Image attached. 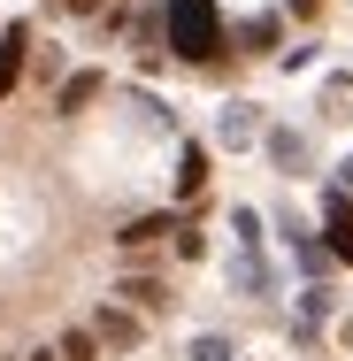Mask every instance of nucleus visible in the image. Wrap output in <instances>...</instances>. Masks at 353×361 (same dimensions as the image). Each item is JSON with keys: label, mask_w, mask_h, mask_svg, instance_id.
<instances>
[{"label": "nucleus", "mask_w": 353, "mask_h": 361, "mask_svg": "<svg viewBox=\"0 0 353 361\" xmlns=\"http://www.w3.org/2000/svg\"><path fill=\"white\" fill-rule=\"evenodd\" d=\"M123 307H131V315H154V307H169V285H161V277H123Z\"/></svg>", "instance_id": "0eeeda50"}, {"label": "nucleus", "mask_w": 353, "mask_h": 361, "mask_svg": "<svg viewBox=\"0 0 353 361\" xmlns=\"http://www.w3.org/2000/svg\"><path fill=\"white\" fill-rule=\"evenodd\" d=\"M100 92H108V77H100V70H77L70 85H62V100H54V116H85Z\"/></svg>", "instance_id": "39448f33"}, {"label": "nucleus", "mask_w": 353, "mask_h": 361, "mask_svg": "<svg viewBox=\"0 0 353 361\" xmlns=\"http://www.w3.org/2000/svg\"><path fill=\"white\" fill-rule=\"evenodd\" d=\"M299 315H307V331H315V323L330 315V292H323V285H307V292H299Z\"/></svg>", "instance_id": "dca6fc26"}, {"label": "nucleus", "mask_w": 353, "mask_h": 361, "mask_svg": "<svg viewBox=\"0 0 353 361\" xmlns=\"http://www.w3.org/2000/svg\"><path fill=\"white\" fill-rule=\"evenodd\" d=\"M215 139H223V146L261 139V108H254V100H223V108H215Z\"/></svg>", "instance_id": "f03ea898"}, {"label": "nucleus", "mask_w": 353, "mask_h": 361, "mask_svg": "<svg viewBox=\"0 0 353 361\" xmlns=\"http://www.w3.org/2000/svg\"><path fill=\"white\" fill-rule=\"evenodd\" d=\"M23 31H0V92H16V70H23Z\"/></svg>", "instance_id": "9b49d317"}, {"label": "nucleus", "mask_w": 353, "mask_h": 361, "mask_svg": "<svg viewBox=\"0 0 353 361\" xmlns=\"http://www.w3.org/2000/svg\"><path fill=\"white\" fill-rule=\"evenodd\" d=\"M200 177H208V154H200V146H185V169H177V192H200Z\"/></svg>", "instance_id": "4468645a"}, {"label": "nucleus", "mask_w": 353, "mask_h": 361, "mask_svg": "<svg viewBox=\"0 0 353 361\" xmlns=\"http://www.w3.org/2000/svg\"><path fill=\"white\" fill-rule=\"evenodd\" d=\"M338 192H346V200H353V154H346V161H338Z\"/></svg>", "instance_id": "a211bd4d"}, {"label": "nucleus", "mask_w": 353, "mask_h": 361, "mask_svg": "<svg viewBox=\"0 0 353 361\" xmlns=\"http://www.w3.org/2000/svg\"><path fill=\"white\" fill-rule=\"evenodd\" d=\"M230 231H238V254L261 246V216H254V208H230Z\"/></svg>", "instance_id": "ddd939ff"}, {"label": "nucleus", "mask_w": 353, "mask_h": 361, "mask_svg": "<svg viewBox=\"0 0 353 361\" xmlns=\"http://www.w3.org/2000/svg\"><path fill=\"white\" fill-rule=\"evenodd\" d=\"M31 361H54V346H39V354H31Z\"/></svg>", "instance_id": "aec40b11"}, {"label": "nucleus", "mask_w": 353, "mask_h": 361, "mask_svg": "<svg viewBox=\"0 0 353 361\" xmlns=\"http://www.w3.org/2000/svg\"><path fill=\"white\" fill-rule=\"evenodd\" d=\"M92 338L116 346V354H131V346H139V315H131V307H100V315H92Z\"/></svg>", "instance_id": "7ed1b4c3"}, {"label": "nucleus", "mask_w": 353, "mask_h": 361, "mask_svg": "<svg viewBox=\"0 0 353 361\" xmlns=\"http://www.w3.org/2000/svg\"><path fill=\"white\" fill-rule=\"evenodd\" d=\"M292 254H299V269H307V277H323V269H330V246H315V238H292Z\"/></svg>", "instance_id": "2eb2a0df"}, {"label": "nucleus", "mask_w": 353, "mask_h": 361, "mask_svg": "<svg viewBox=\"0 0 353 361\" xmlns=\"http://www.w3.org/2000/svg\"><path fill=\"white\" fill-rule=\"evenodd\" d=\"M323 116H330V123L353 116V77H330V85H323Z\"/></svg>", "instance_id": "9d476101"}, {"label": "nucleus", "mask_w": 353, "mask_h": 361, "mask_svg": "<svg viewBox=\"0 0 353 361\" xmlns=\"http://www.w3.org/2000/svg\"><path fill=\"white\" fill-rule=\"evenodd\" d=\"M230 285L261 300V292H269V262H261V254H238V262H230Z\"/></svg>", "instance_id": "6e6552de"}, {"label": "nucleus", "mask_w": 353, "mask_h": 361, "mask_svg": "<svg viewBox=\"0 0 353 361\" xmlns=\"http://www.w3.org/2000/svg\"><path fill=\"white\" fill-rule=\"evenodd\" d=\"M54 361H100V338L92 331H62L54 338Z\"/></svg>", "instance_id": "1a4fd4ad"}, {"label": "nucleus", "mask_w": 353, "mask_h": 361, "mask_svg": "<svg viewBox=\"0 0 353 361\" xmlns=\"http://www.w3.org/2000/svg\"><path fill=\"white\" fill-rule=\"evenodd\" d=\"M161 39H169L185 62H215V54H223V16H215V0H169V8H161Z\"/></svg>", "instance_id": "f257e3e1"}, {"label": "nucleus", "mask_w": 353, "mask_h": 361, "mask_svg": "<svg viewBox=\"0 0 353 361\" xmlns=\"http://www.w3.org/2000/svg\"><path fill=\"white\" fill-rule=\"evenodd\" d=\"M269 161L284 177H307V131H269Z\"/></svg>", "instance_id": "423d86ee"}, {"label": "nucleus", "mask_w": 353, "mask_h": 361, "mask_svg": "<svg viewBox=\"0 0 353 361\" xmlns=\"http://www.w3.org/2000/svg\"><path fill=\"white\" fill-rule=\"evenodd\" d=\"M315 8H323V0H292V16H315Z\"/></svg>", "instance_id": "6ab92c4d"}, {"label": "nucleus", "mask_w": 353, "mask_h": 361, "mask_svg": "<svg viewBox=\"0 0 353 361\" xmlns=\"http://www.w3.org/2000/svg\"><path fill=\"white\" fill-rule=\"evenodd\" d=\"M169 231H177L169 216H139L131 231H123V246H154V238H169Z\"/></svg>", "instance_id": "f8f14e48"}, {"label": "nucleus", "mask_w": 353, "mask_h": 361, "mask_svg": "<svg viewBox=\"0 0 353 361\" xmlns=\"http://www.w3.org/2000/svg\"><path fill=\"white\" fill-rule=\"evenodd\" d=\"M192 361H238V346H230V338H200V346H192Z\"/></svg>", "instance_id": "f3484780"}, {"label": "nucleus", "mask_w": 353, "mask_h": 361, "mask_svg": "<svg viewBox=\"0 0 353 361\" xmlns=\"http://www.w3.org/2000/svg\"><path fill=\"white\" fill-rule=\"evenodd\" d=\"M323 231H330V262H353V200L346 192L323 200Z\"/></svg>", "instance_id": "20e7f679"}]
</instances>
